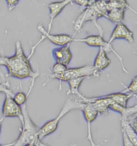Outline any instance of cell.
<instances>
[{"mask_svg": "<svg viewBox=\"0 0 137 146\" xmlns=\"http://www.w3.org/2000/svg\"><path fill=\"white\" fill-rule=\"evenodd\" d=\"M30 59L25 55L21 43L18 40L15 43L14 55L7 57L2 53L0 55V66L5 67L9 76L19 80L29 78L37 79L40 75V72L38 68L35 72L33 71Z\"/></svg>", "mask_w": 137, "mask_h": 146, "instance_id": "cell-1", "label": "cell"}, {"mask_svg": "<svg viewBox=\"0 0 137 146\" xmlns=\"http://www.w3.org/2000/svg\"><path fill=\"white\" fill-rule=\"evenodd\" d=\"M23 114V121L20 129L18 137L13 142L12 146H24L28 144H33L41 146L42 143L38 138L37 132L39 129L31 118L27 111V104L21 106Z\"/></svg>", "mask_w": 137, "mask_h": 146, "instance_id": "cell-2", "label": "cell"}, {"mask_svg": "<svg viewBox=\"0 0 137 146\" xmlns=\"http://www.w3.org/2000/svg\"><path fill=\"white\" fill-rule=\"evenodd\" d=\"M85 104L80 100H76L72 98L67 100L57 117L48 121L42 127L39 128L37 132L39 139L41 141L42 139L55 132L58 128L61 118L69 112L75 109H82Z\"/></svg>", "mask_w": 137, "mask_h": 146, "instance_id": "cell-3", "label": "cell"}, {"mask_svg": "<svg viewBox=\"0 0 137 146\" xmlns=\"http://www.w3.org/2000/svg\"><path fill=\"white\" fill-rule=\"evenodd\" d=\"M94 70L93 66H85L79 68L67 69L64 72L60 74L54 75L51 74L48 76L46 82L43 84V86L46 85L48 82L52 80H59L60 82L59 89L62 88V82H68L72 80L81 77L88 78L90 76H94Z\"/></svg>", "mask_w": 137, "mask_h": 146, "instance_id": "cell-4", "label": "cell"}, {"mask_svg": "<svg viewBox=\"0 0 137 146\" xmlns=\"http://www.w3.org/2000/svg\"><path fill=\"white\" fill-rule=\"evenodd\" d=\"M101 17H102V16L100 12L93 4L91 6L86 8L74 21V27L75 31L73 36H75L77 33L80 31L84 23L88 21H91L98 29L100 33V36H102L103 30L97 22V19Z\"/></svg>", "mask_w": 137, "mask_h": 146, "instance_id": "cell-5", "label": "cell"}, {"mask_svg": "<svg viewBox=\"0 0 137 146\" xmlns=\"http://www.w3.org/2000/svg\"><path fill=\"white\" fill-rule=\"evenodd\" d=\"M72 41L84 42L87 45L91 47H102L106 52V53L112 51L119 58L122 64L123 70L126 73H128V71L126 70V68L124 66L123 59L121 56H120L115 51V49L112 47L111 44H109L108 42L105 41V40L102 38V36L100 35H91L84 39H74V38L73 39Z\"/></svg>", "mask_w": 137, "mask_h": 146, "instance_id": "cell-6", "label": "cell"}, {"mask_svg": "<svg viewBox=\"0 0 137 146\" xmlns=\"http://www.w3.org/2000/svg\"><path fill=\"white\" fill-rule=\"evenodd\" d=\"M83 103H90L97 111L98 114L102 116H107L110 112V106L113 104L115 103L112 100L104 97L103 96L87 98L84 96L80 99Z\"/></svg>", "mask_w": 137, "mask_h": 146, "instance_id": "cell-7", "label": "cell"}, {"mask_svg": "<svg viewBox=\"0 0 137 146\" xmlns=\"http://www.w3.org/2000/svg\"><path fill=\"white\" fill-rule=\"evenodd\" d=\"M5 95V100L2 107V117H16L19 119L21 123L23 121V116L21 106L16 103L10 95L7 94Z\"/></svg>", "mask_w": 137, "mask_h": 146, "instance_id": "cell-8", "label": "cell"}, {"mask_svg": "<svg viewBox=\"0 0 137 146\" xmlns=\"http://www.w3.org/2000/svg\"><path fill=\"white\" fill-rule=\"evenodd\" d=\"M84 116L85 118L87 125V139L90 143L91 146H100L105 142L107 140H105L99 145H96L94 141L92 134L91 129V124L92 122L95 120L98 113L94 107L92 106L90 103H86L83 107L82 108Z\"/></svg>", "mask_w": 137, "mask_h": 146, "instance_id": "cell-9", "label": "cell"}, {"mask_svg": "<svg viewBox=\"0 0 137 146\" xmlns=\"http://www.w3.org/2000/svg\"><path fill=\"white\" fill-rule=\"evenodd\" d=\"M37 29L42 34V36L45 39H49L55 45L59 46H65L72 41L74 38L72 36L66 34L52 35L48 33L47 30L44 28L43 25L39 24L37 27Z\"/></svg>", "mask_w": 137, "mask_h": 146, "instance_id": "cell-10", "label": "cell"}, {"mask_svg": "<svg viewBox=\"0 0 137 146\" xmlns=\"http://www.w3.org/2000/svg\"><path fill=\"white\" fill-rule=\"evenodd\" d=\"M126 39L130 43L134 41L133 33L123 23L118 24L116 25L108 41V43L111 44L115 39Z\"/></svg>", "mask_w": 137, "mask_h": 146, "instance_id": "cell-11", "label": "cell"}, {"mask_svg": "<svg viewBox=\"0 0 137 146\" xmlns=\"http://www.w3.org/2000/svg\"><path fill=\"white\" fill-rule=\"evenodd\" d=\"M52 55L57 63L67 66L70 62L72 58L70 43L63 47L54 49L52 51Z\"/></svg>", "mask_w": 137, "mask_h": 146, "instance_id": "cell-12", "label": "cell"}, {"mask_svg": "<svg viewBox=\"0 0 137 146\" xmlns=\"http://www.w3.org/2000/svg\"><path fill=\"white\" fill-rule=\"evenodd\" d=\"M111 61L107 56V53L102 47H100L93 66L94 70V76L98 77L100 71L108 67Z\"/></svg>", "mask_w": 137, "mask_h": 146, "instance_id": "cell-13", "label": "cell"}, {"mask_svg": "<svg viewBox=\"0 0 137 146\" xmlns=\"http://www.w3.org/2000/svg\"><path fill=\"white\" fill-rule=\"evenodd\" d=\"M70 0H66L61 2H56L51 3L48 5V7L50 9V21L48 24V33H50L52 29V23L55 18L61 13L64 8L68 4L72 2Z\"/></svg>", "mask_w": 137, "mask_h": 146, "instance_id": "cell-14", "label": "cell"}, {"mask_svg": "<svg viewBox=\"0 0 137 146\" xmlns=\"http://www.w3.org/2000/svg\"><path fill=\"white\" fill-rule=\"evenodd\" d=\"M126 8H113L106 9L104 17L106 18L113 23L118 24L124 21V14Z\"/></svg>", "mask_w": 137, "mask_h": 146, "instance_id": "cell-15", "label": "cell"}, {"mask_svg": "<svg viewBox=\"0 0 137 146\" xmlns=\"http://www.w3.org/2000/svg\"><path fill=\"white\" fill-rule=\"evenodd\" d=\"M110 110L118 112L122 115V120H127L132 115L137 113V105L131 107H124L118 104L114 103L110 106Z\"/></svg>", "mask_w": 137, "mask_h": 146, "instance_id": "cell-16", "label": "cell"}, {"mask_svg": "<svg viewBox=\"0 0 137 146\" xmlns=\"http://www.w3.org/2000/svg\"><path fill=\"white\" fill-rule=\"evenodd\" d=\"M104 97L110 98L113 100L115 103L124 107H127L128 101L132 97L136 98L137 95L131 94L124 93L121 92L114 93L110 94L103 95Z\"/></svg>", "mask_w": 137, "mask_h": 146, "instance_id": "cell-17", "label": "cell"}, {"mask_svg": "<svg viewBox=\"0 0 137 146\" xmlns=\"http://www.w3.org/2000/svg\"><path fill=\"white\" fill-rule=\"evenodd\" d=\"M86 78H79L68 82H67L69 85L70 89L67 93V95L70 96L72 95L76 96L79 98L80 99H82L84 96L81 94L79 92V88L83 80Z\"/></svg>", "mask_w": 137, "mask_h": 146, "instance_id": "cell-18", "label": "cell"}, {"mask_svg": "<svg viewBox=\"0 0 137 146\" xmlns=\"http://www.w3.org/2000/svg\"><path fill=\"white\" fill-rule=\"evenodd\" d=\"M121 127L122 131H124L129 140L135 146H137L136 131L131 127L126 120L121 119Z\"/></svg>", "mask_w": 137, "mask_h": 146, "instance_id": "cell-19", "label": "cell"}, {"mask_svg": "<svg viewBox=\"0 0 137 146\" xmlns=\"http://www.w3.org/2000/svg\"><path fill=\"white\" fill-rule=\"evenodd\" d=\"M35 79H31V83L29 90L27 94H25L22 91V90H21L15 94L13 96V100L19 106H22L27 104V98L31 92V91L33 89L34 84H35Z\"/></svg>", "mask_w": 137, "mask_h": 146, "instance_id": "cell-20", "label": "cell"}, {"mask_svg": "<svg viewBox=\"0 0 137 146\" xmlns=\"http://www.w3.org/2000/svg\"><path fill=\"white\" fill-rule=\"evenodd\" d=\"M122 84L126 89L122 91L121 92L137 95V78L136 76L132 80L128 86H126L123 84Z\"/></svg>", "mask_w": 137, "mask_h": 146, "instance_id": "cell-21", "label": "cell"}, {"mask_svg": "<svg viewBox=\"0 0 137 146\" xmlns=\"http://www.w3.org/2000/svg\"><path fill=\"white\" fill-rule=\"evenodd\" d=\"M10 85L8 81L0 83V93H3L8 94L12 97H13L14 93L11 89L10 88Z\"/></svg>", "mask_w": 137, "mask_h": 146, "instance_id": "cell-22", "label": "cell"}, {"mask_svg": "<svg viewBox=\"0 0 137 146\" xmlns=\"http://www.w3.org/2000/svg\"><path fill=\"white\" fill-rule=\"evenodd\" d=\"M67 69L66 66L56 63L50 70L52 74L58 75L62 74Z\"/></svg>", "mask_w": 137, "mask_h": 146, "instance_id": "cell-23", "label": "cell"}, {"mask_svg": "<svg viewBox=\"0 0 137 146\" xmlns=\"http://www.w3.org/2000/svg\"><path fill=\"white\" fill-rule=\"evenodd\" d=\"M137 114H135L132 115L130 118H128V120H126L130 125L131 127L134 129L135 131L137 132Z\"/></svg>", "mask_w": 137, "mask_h": 146, "instance_id": "cell-24", "label": "cell"}, {"mask_svg": "<svg viewBox=\"0 0 137 146\" xmlns=\"http://www.w3.org/2000/svg\"><path fill=\"white\" fill-rule=\"evenodd\" d=\"M6 1L9 11H11L16 7L20 1L19 0H7Z\"/></svg>", "mask_w": 137, "mask_h": 146, "instance_id": "cell-25", "label": "cell"}, {"mask_svg": "<svg viewBox=\"0 0 137 146\" xmlns=\"http://www.w3.org/2000/svg\"><path fill=\"white\" fill-rule=\"evenodd\" d=\"M74 2L77 4L81 6L86 7L90 6H91L94 3L95 1H87V0H84V1H74Z\"/></svg>", "mask_w": 137, "mask_h": 146, "instance_id": "cell-26", "label": "cell"}, {"mask_svg": "<svg viewBox=\"0 0 137 146\" xmlns=\"http://www.w3.org/2000/svg\"><path fill=\"white\" fill-rule=\"evenodd\" d=\"M122 137H123V145L124 146H135L129 139L124 131H122Z\"/></svg>", "mask_w": 137, "mask_h": 146, "instance_id": "cell-27", "label": "cell"}, {"mask_svg": "<svg viewBox=\"0 0 137 146\" xmlns=\"http://www.w3.org/2000/svg\"><path fill=\"white\" fill-rule=\"evenodd\" d=\"M4 118L2 117L1 118H0V135H1V131L2 125V122Z\"/></svg>", "mask_w": 137, "mask_h": 146, "instance_id": "cell-28", "label": "cell"}, {"mask_svg": "<svg viewBox=\"0 0 137 146\" xmlns=\"http://www.w3.org/2000/svg\"><path fill=\"white\" fill-rule=\"evenodd\" d=\"M13 143H8L7 144H5V145H1L0 144V146H12L13 145Z\"/></svg>", "mask_w": 137, "mask_h": 146, "instance_id": "cell-29", "label": "cell"}, {"mask_svg": "<svg viewBox=\"0 0 137 146\" xmlns=\"http://www.w3.org/2000/svg\"><path fill=\"white\" fill-rule=\"evenodd\" d=\"M43 146H49L47 145H45V144H44V145H43ZM70 146H77V144L76 143H72L71 144V145H70Z\"/></svg>", "mask_w": 137, "mask_h": 146, "instance_id": "cell-30", "label": "cell"}, {"mask_svg": "<svg viewBox=\"0 0 137 146\" xmlns=\"http://www.w3.org/2000/svg\"><path fill=\"white\" fill-rule=\"evenodd\" d=\"M36 146L35 145H33V144H28V145H25V146Z\"/></svg>", "mask_w": 137, "mask_h": 146, "instance_id": "cell-31", "label": "cell"}]
</instances>
